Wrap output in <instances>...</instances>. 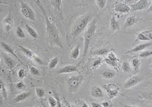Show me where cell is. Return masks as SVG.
I'll use <instances>...</instances> for the list:
<instances>
[{
    "label": "cell",
    "mask_w": 152,
    "mask_h": 107,
    "mask_svg": "<svg viewBox=\"0 0 152 107\" xmlns=\"http://www.w3.org/2000/svg\"><path fill=\"white\" fill-rule=\"evenodd\" d=\"M101 106H103V107H109V102L103 101L102 103H101Z\"/></svg>",
    "instance_id": "cell-44"
},
{
    "label": "cell",
    "mask_w": 152,
    "mask_h": 107,
    "mask_svg": "<svg viewBox=\"0 0 152 107\" xmlns=\"http://www.w3.org/2000/svg\"><path fill=\"white\" fill-rule=\"evenodd\" d=\"M16 34L17 35V37L19 38H21V39H25V38H26V35H25L24 31H23L22 28H21L20 26L17 27L16 30Z\"/></svg>",
    "instance_id": "cell-30"
},
{
    "label": "cell",
    "mask_w": 152,
    "mask_h": 107,
    "mask_svg": "<svg viewBox=\"0 0 152 107\" xmlns=\"http://www.w3.org/2000/svg\"><path fill=\"white\" fill-rule=\"evenodd\" d=\"M35 93L39 98H42L45 96V91L43 88H35Z\"/></svg>",
    "instance_id": "cell-31"
},
{
    "label": "cell",
    "mask_w": 152,
    "mask_h": 107,
    "mask_svg": "<svg viewBox=\"0 0 152 107\" xmlns=\"http://www.w3.org/2000/svg\"><path fill=\"white\" fill-rule=\"evenodd\" d=\"M56 99L57 100V106H56V107H62V104H61V102H60V98L58 97V96L56 95Z\"/></svg>",
    "instance_id": "cell-42"
},
{
    "label": "cell",
    "mask_w": 152,
    "mask_h": 107,
    "mask_svg": "<svg viewBox=\"0 0 152 107\" xmlns=\"http://www.w3.org/2000/svg\"><path fill=\"white\" fill-rule=\"evenodd\" d=\"M50 3H52V5L54 6V8L56 10L57 12H58L59 16H60V18L62 19V20H63V14L62 10V0H52V1H50Z\"/></svg>",
    "instance_id": "cell-14"
},
{
    "label": "cell",
    "mask_w": 152,
    "mask_h": 107,
    "mask_svg": "<svg viewBox=\"0 0 152 107\" xmlns=\"http://www.w3.org/2000/svg\"><path fill=\"white\" fill-rule=\"evenodd\" d=\"M96 2L97 5L98 6V7L102 10L105 8V5H106L107 1H105V0H98V1H96Z\"/></svg>",
    "instance_id": "cell-37"
},
{
    "label": "cell",
    "mask_w": 152,
    "mask_h": 107,
    "mask_svg": "<svg viewBox=\"0 0 152 107\" xmlns=\"http://www.w3.org/2000/svg\"><path fill=\"white\" fill-rule=\"evenodd\" d=\"M137 41H151L150 39H149L146 36H145L143 33L141 32L137 35Z\"/></svg>",
    "instance_id": "cell-33"
},
{
    "label": "cell",
    "mask_w": 152,
    "mask_h": 107,
    "mask_svg": "<svg viewBox=\"0 0 152 107\" xmlns=\"http://www.w3.org/2000/svg\"><path fill=\"white\" fill-rule=\"evenodd\" d=\"M137 18L135 16H130L126 18L125 23L124 24V28H128L133 26L137 23Z\"/></svg>",
    "instance_id": "cell-18"
},
{
    "label": "cell",
    "mask_w": 152,
    "mask_h": 107,
    "mask_svg": "<svg viewBox=\"0 0 152 107\" xmlns=\"http://www.w3.org/2000/svg\"><path fill=\"white\" fill-rule=\"evenodd\" d=\"M91 96L94 98H103L104 97V93L100 87L94 86L91 90Z\"/></svg>",
    "instance_id": "cell-17"
},
{
    "label": "cell",
    "mask_w": 152,
    "mask_h": 107,
    "mask_svg": "<svg viewBox=\"0 0 152 107\" xmlns=\"http://www.w3.org/2000/svg\"><path fill=\"white\" fill-rule=\"evenodd\" d=\"M152 55V51L149 50H145V51H141V53L139 55V57L141 58H147L149 57Z\"/></svg>",
    "instance_id": "cell-32"
},
{
    "label": "cell",
    "mask_w": 152,
    "mask_h": 107,
    "mask_svg": "<svg viewBox=\"0 0 152 107\" xmlns=\"http://www.w3.org/2000/svg\"><path fill=\"white\" fill-rule=\"evenodd\" d=\"M147 98H148V99H149V100H151V101H152V92L147 94Z\"/></svg>",
    "instance_id": "cell-47"
},
{
    "label": "cell",
    "mask_w": 152,
    "mask_h": 107,
    "mask_svg": "<svg viewBox=\"0 0 152 107\" xmlns=\"http://www.w3.org/2000/svg\"><path fill=\"white\" fill-rule=\"evenodd\" d=\"M122 70L125 73H128L130 71L131 68H130V64L127 61H123V63H122Z\"/></svg>",
    "instance_id": "cell-29"
},
{
    "label": "cell",
    "mask_w": 152,
    "mask_h": 107,
    "mask_svg": "<svg viewBox=\"0 0 152 107\" xmlns=\"http://www.w3.org/2000/svg\"><path fill=\"white\" fill-rule=\"evenodd\" d=\"M149 2L150 1H147V0H139L137 3L132 4L131 8L133 11H140V10H145L148 7Z\"/></svg>",
    "instance_id": "cell-9"
},
{
    "label": "cell",
    "mask_w": 152,
    "mask_h": 107,
    "mask_svg": "<svg viewBox=\"0 0 152 107\" xmlns=\"http://www.w3.org/2000/svg\"><path fill=\"white\" fill-rule=\"evenodd\" d=\"M101 86L105 90L108 96L109 100H112L118 96L119 94L120 88L114 84H102Z\"/></svg>",
    "instance_id": "cell-6"
},
{
    "label": "cell",
    "mask_w": 152,
    "mask_h": 107,
    "mask_svg": "<svg viewBox=\"0 0 152 107\" xmlns=\"http://www.w3.org/2000/svg\"><path fill=\"white\" fill-rule=\"evenodd\" d=\"M64 102H65V104H66V106H67V107H76V106H75L74 105H73V104H70V103H68V102L66 100H65V98H64Z\"/></svg>",
    "instance_id": "cell-45"
},
{
    "label": "cell",
    "mask_w": 152,
    "mask_h": 107,
    "mask_svg": "<svg viewBox=\"0 0 152 107\" xmlns=\"http://www.w3.org/2000/svg\"><path fill=\"white\" fill-rule=\"evenodd\" d=\"M97 28V21L96 20H93L90 22L88 28L86 29L84 33V51H83V58L88 53L89 48L90 44L91 43L93 37L95 35Z\"/></svg>",
    "instance_id": "cell-3"
},
{
    "label": "cell",
    "mask_w": 152,
    "mask_h": 107,
    "mask_svg": "<svg viewBox=\"0 0 152 107\" xmlns=\"http://www.w3.org/2000/svg\"><path fill=\"white\" fill-rule=\"evenodd\" d=\"M150 68H151V69H152V64H151V66H150Z\"/></svg>",
    "instance_id": "cell-50"
},
{
    "label": "cell",
    "mask_w": 152,
    "mask_h": 107,
    "mask_svg": "<svg viewBox=\"0 0 152 107\" xmlns=\"http://www.w3.org/2000/svg\"><path fill=\"white\" fill-rule=\"evenodd\" d=\"M132 64L133 66V73L138 72L141 66V61L139 59H133L132 61Z\"/></svg>",
    "instance_id": "cell-24"
},
{
    "label": "cell",
    "mask_w": 152,
    "mask_h": 107,
    "mask_svg": "<svg viewBox=\"0 0 152 107\" xmlns=\"http://www.w3.org/2000/svg\"><path fill=\"white\" fill-rule=\"evenodd\" d=\"M103 61V59L101 57H99L97 59L94 60L93 62V68H98L101 64V63Z\"/></svg>",
    "instance_id": "cell-36"
},
{
    "label": "cell",
    "mask_w": 152,
    "mask_h": 107,
    "mask_svg": "<svg viewBox=\"0 0 152 107\" xmlns=\"http://www.w3.org/2000/svg\"><path fill=\"white\" fill-rule=\"evenodd\" d=\"M84 80V77L83 75H73L69 77L67 82L68 85L69 90L70 92H76L81 86Z\"/></svg>",
    "instance_id": "cell-4"
},
{
    "label": "cell",
    "mask_w": 152,
    "mask_h": 107,
    "mask_svg": "<svg viewBox=\"0 0 152 107\" xmlns=\"http://www.w3.org/2000/svg\"><path fill=\"white\" fill-rule=\"evenodd\" d=\"M80 47H81V45H80V44H78V45L76 46L73 50H72L70 53L71 59H73L74 60L77 59L80 55Z\"/></svg>",
    "instance_id": "cell-20"
},
{
    "label": "cell",
    "mask_w": 152,
    "mask_h": 107,
    "mask_svg": "<svg viewBox=\"0 0 152 107\" xmlns=\"http://www.w3.org/2000/svg\"><path fill=\"white\" fill-rule=\"evenodd\" d=\"M152 45V42H149V43H141L139 44V45H137L136 47H135L134 48H132V49H130V51H128L126 52V54L131 53H137V52H139V51H144L145 49H146L147 48H148L150 47V46Z\"/></svg>",
    "instance_id": "cell-12"
},
{
    "label": "cell",
    "mask_w": 152,
    "mask_h": 107,
    "mask_svg": "<svg viewBox=\"0 0 152 107\" xmlns=\"http://www.w3.org/2000/svg\"><path fill=\"white\" fill-rule=\"evenodd\" d=\"M147 12H152V1L151 3L149 5V8L147 9Z\"/></svg>",
    "instance_id": "cell-46"
},
{
    "label": "cell",
    "mask_w": 152,
    "mask_h": 107,
    "mask_svg": "<svg viewBox=\"0 0 152 107\" xmlns=\"http://www.w3.org/2000/svg\"><path fill=\"white\" fill-rule=\"evenodd\" d=\"M102 77L105 79H112L116 76V73L114 71L109 70V71H105L101 73Z\"/></svg>",
    "instance_id": "cell-25"
},
{
    "label": "cell",
    "mask_w": 152,
    "mask_h": 107,
    "mask_svg": "<svg viewBox=\"0 0 152 107\" xmlns=\"http://www.w3.org/2000/svg\"><path fill=\"white\" fill-rule=\"evenodd\" d=\"M43 107H45V106H43Z\"/></svg>",
    "instance_id": "cell-52"
},
{
    "label": "cell",
    "mask_w": 152,
    "mask_h": 107,
    "mask_svg": "<svg viewBox=\"0 0 152 107\" xmlns=\"http://www.w3.org/2000/svg\"><path fill=\"white\" fill-rule=\"evenodd\" d=\"M0 86H0V90H1V91L2 96H3L4 99L7 100L8 92H7V89H6V88L5 87V84H4V83L3 82V81H0Z\"/></svg>",
    "instance_id": "cell-27"
},
{
    "label": "cell",
    "mask_w": 152,
    "mask_h": 107,
    "mask_svg": "<svg viewBox=\"0 0 152 107\" xmlns=\"http://www.w3.org/2000/svg\"><path fill=\"white\" fill-rule=\"evenodd\" d=\"M146 37L148 38L149 39H150L151 41L152 40V32L150 30H146V31H143L142 32Z\"/></svg>",
    "instance_id": "cell-41"
},
{
    "label": "cell",
    "mask_w": 152,
    "mask_h": 107,
    "mask_svg": "<svg viewBox=\"0 0 152 107\" xmlns=\"http://www.w3.org/2000/svg\"><path fill=\"white\" fill-rule=\"evenodd\" d=\"M91 105L92 107H101V104L96 102H92L91 103Z\"/></svg>",
    "instance_id": "cell-43"
},
{
    "label": "cell",
    "mask_w": 152,
    "mask_h": 107,
    "mask_svg": "<svg viewBox=\"0 0 152 107\" xmlns=\"http://www.w3.org/2000/svg\"><path fill=\"white\" fill-rule=\"evenodd\" d=\"M114 11L116 12H119V13L122 14H126L129 13L130 12V7L128 4H126L124 2L120 1L117 2L114 6Z\"/></svg>",
    "instance_id": "cell-8"
},
{
    "label": "cell",
    "mask_w": 152,
    "mask_h": 107,
    "mask_svg": "<svg viewBox=\"0 0 152 107\" xmlns=\"http://www.w3.org/2000/svg\"><path fill=\"white\" fill-rule=\"evenodd\" d=\"M104 62L107 65H108L109 66L112 67V68L116 69V70H118V62L114 61H112L110 59H109L108 58H105L104 59Z\"/></svg>",
    "instance_id": "cell-26"
},
{
    "label": "cell",
    "mask_w": 152,
    "mask_h": 107,
    "mask_svg": "<svg viewBox=\"0 0 152 107\" xmlns=\"http://www.w3.org/2000/svg\"><path fill=\"white\" fill-rule=\"evenodd\" d=\"M30 72L32 75H40L41 73H40V71H39L37 68H36L35 67H31L30 68Z\"/></svg>",
    "instance_id": "cell-38"
},
{
    "label": "cell",
    "mask_w": 152,
    "mask_h": 107,
    "mask_svg": "<svg viewBox=\"0 0 152 107\" xmlns=\"http://www.w3.org/2000/svg\"><path fill=\"white\" fill-rule=\"evenodd\" d=\"M35 3L37 4L39 8L41 10L45 18V24H46V31H47V35L48 38V41L52 46H58L60 48L63 47L62 43L60 40V37L59 35V31L57 27L54 22L50 20V18L46 13L43 6L41 5L40 1H35Z\"/></svg>",
    "instance_id": "cell-1"
},
{
    "label": "cell",
    "mask_w": 152,
    "mask_h": 107,
    "mask_svg": "<svg viewBox=\"0 0 152 107\" xmlns=\"http://www.w3.org/2000/svg\"><path fill=\"white\" fill-rule=\"evenodd\" d=\"M3 59H4V61L6 63V64L7 65V66L8 67V68L11 69L12 70V69H13L14 67H15L16 61L13 58L11 57L3 55Z\"/></svg>",
    "instance_id": "cell-19"
},
{
    "label": "cell",
    "mask_w": 152,
    "mask_h": 107,
    "mask_svg": "<svg viewBox=\"0 0 152 107\" xmlns=\"http://www.w3.org/2000/svg\"><path fill=\"white\" fill-rule=\"evenodd\" d=\"M16 87L18 90H24L26 88V85L23 81H18L16 84Z\"/></svg>",
    "instance_id": "cell-39"
},
{
    "label": "cell",
    "mask_w": 152,
    "mask_h": 107,
    "mask_svg": "<svg viewBox=\"0 0 152 107\" xmlns=\"http://www.w3.org/2000/svg\"><path fill=\"white\" fill-rule=\"evenodd\" d=\"M122 105L124 107H139V106H130V105H127V104H122Z\"/></svg>",
    "instance_id": "cell-49"
},
{
    "label": "cell",
    "mask_w": 152,
    "mask_h": 107,
    "mask_svg": "<svg viewBox=\"0 0 152 107\" xmlns=\"http://www.w3.org/2000/svg\"><path fill=\"white\" fill-rule=\"evenodd\" d=\"M59 62L58 57H54L51 59L49 64V69L50 70H53V69L56 68V66H58Z\"/></svg>",
    "instance_id": "cell-28"
},
{
    "label": "cell",
    "mask_w": 152,
    "mask_h": 107,
    "mask_svg": "<svg viewBox=\"0 0 152 107\" xmlns=\"http://www.w3.org/2000/svg\"><path fill=\"white\" fill-rule=\"evenodd\" d=\"M141 81V79L139 76H132L131 77H130L129 79H128L126 81L124 84V88L128 89L130 88L135 86L137 84L140 82Z\"/></svg>",
    "instance_id": "cell-10"
},
{
    "label": "cell",
    "mask_w": 152,
    "mask_h": 107,
    "mask_svg": "<svg viewBox=\"0 0 152 107\" xmlns=\"http://www.w3.org/2000/svg\"><path fill=\"white\" fill-rule=\"evenodd\" d=\"M25 28H26V30L29 35H31V37L33 38L34 39H37L39 38V35H38V33L36 32V30L34 29L33 27H31V26H29V25L26 24V26H25Z\"/></svg>",
    "instance_id": "cell-21"
},
{
    "label": "cell",
    "mask_w": 152,
    "mask_h": 107,
    "mask_svg": "<svg viewBox=\"0 0 152 107\" xmlns=\"http://www.w3.org/2000/svg\"><path fill=\"white\" fill-rule=\"evenodd\" d=\"M19 48H20V51L24 53L26 57H28L29 59H31V60L34 61L36 64H39V65H44L45 64V62L43 61V60L41 59V58L39 57L37 55L33 53V51H31L30 49H27V48L22 47V46H19Z\"/></svg>",
    "instance_id": "cell-7"
},
{
    "label": "cell",
    "mask_w": 152,
    "mask_h": 107,
    "mask_svg": "<svg viewBox=\"0 0 152 107\" xmlns=\"http://www.w3.org/2000/svg\"><path fill=\"white\" fill-rule=\"evenodd\" d=\"M93 14L92 13H88L83 17L78 19L71 30V37L73 39H76L85 30L89 23L93 20Z\"/></svg>",
    "instance_id": "cell-2"
},
{
    "label": "cell",
    "mask_w": 152,
    "mask_h": 107,
    "mask_svg": "<svg viewBox=\"0 0 152 107\" xmlns=\"http://www.w3.org/2000/svg\"><path fill=\"white\" fill-rule=\"evenodd\" d=\"M18 75L19 78L23 79L25 76H26V71H25L24 70H23V69H21V70L18 71Z\"/></svg>",
    "instance_id": "cell-40"
},
{
    "label": "cell",
    "mask_w": 152,
    "mask_h": 107,
    "mask_svg": "<svg viewBox=\"0 0 152 107\" xmlns=\"http://www.w3.org/2000/svg\"><path fill=\"white\" fill-rule=\"evenodd\" d=\"M31 94H32V92H31V91L22 92V93L18 94V95H17L16 97L14 98L13 100H12V102H22V101H23V100H26V98H28L29 96L31 95Z\"/></svg>",
    "instance_id": "cell-15"
},
{
    "label": "cell",
    "mask_w": 152,
    "mask_h": 107,
    "mask_svg": "<svg viewBox=\"0 0 152 107\" xmlns=\"http://www.w3.org/2000/svg\"><path fill=\"white\" fill-rule=\"evenodd\" d=\"M81 107H89V106L88 104L86 103V102H83V104H82Z\"/></svg>",
    "instance_id": "cell-48"
},
{
    "label": "cell",
    "mask_w": 152,
    "mask_h": 107,
    "mask_svg": "<svg viewBox=\"0 0 152 107\" xmlns=\"http://www.w3.org/2000/svg\"><path fill=\"white\" fill-rule=\"evenodd\" d=\"M1 47L2 48V49H3L4 51L6 52V53H8L12 54V55L15 57L17 59H18V61H20V63H22V62H21V61L18 59V56L16 55L15 53H14L13 49H12V48L10 47L9 45H8L7 43H4V42H1Z\"/></svg>",
    "instance_id": "cell-16"
},
{
    "label": "cell",
    "mask_w": 152,
    "mask_h": 107,
    "mask_svg": "<svg viewBox=\"0 0 152 107\" xmlns=\"http://www.w3.org/2000/svg\"><path fill=\"white\" fill-rule=\"evenodd\" d=\"M109 50L107 48H101V49H98L92 52L93 55H99V56H102L105 55L106 54H108Z\"/></svg>",
    "instance_id": "cell-23"
},
{
    "label": "cell",
    "mask_w": 152,
    "mask_h": 107,
    "mask_svg": "<svg viewBox=\"0 0 152 107\" xmlns=\"http://www.w3.org/2000/svg\"><path fill=\"white\" fill-rule=\"evenodd\" d=\"M109 59H110L112 61H116V62H118L119 63V59H118V58L116 57V55L112 53V52H110V53H109L107 54V57Z\"/></svg>",
    "instance_id": "cell-35"
},
{
    "label": "cell",
    "mask_w": 152,
    "mask_h": 107,
    "mask_svg": "<svg viewBox=\"0 0 152 107\" xmlns=\"http://www.w3.org/2000/svg\"><path fill=\"white\" fill-rule=\"evenodd\" d=\"M110 28L114 31H117L119 30L120 27L119 23L118 22V21L116 20L114 16H112L110 19Z\"/></svg>",
    "instance_id": "cell-22"
},
{
    "label": "cell",
    "mask_w": 152,
    "mask_h": 107,
    "mask_svg": "<svg viewBox=\"0 0 152 107\" xmlns=\"http://www.w3.org/2000/svg\"><path fill=\"white\" fill-rule=\"evenodd\" d=\"M20 12L21 14L24 18L28 19V20L35 22L36 20V16L33 10L30 7L29 4H27L26 2L20 1Z\"/></svg>",
    "instance_id": "cell-5"
},
{
    "label": "cell",
    "mask_w": 152,
    "mask_h": 107,
    "mask_svg": "<svg viewBox=\"0 0 152 107\" xmlns=\"http://www.w3.org/2000/svg\"><path fill=\"white\" fill-rule=\"evenodd\" d=\"M48 102H49L50 107H56L57 106V100L52 96H50L48 98Z\"/></svg>",
    "instance_id": "cell-34"
},
{
    "label": "cell",
    "mask_w": 152,
    "mask_h": 107,
    "mask_svg": "<svg viewBox=\"0 0 152 107\" xmlns=\"http://www.w3.org/2000/svg\"><path fill=\"white\" fill-rule=\"evenodd\" d=\"M35 107H38V106H35Z\"/></svg>",
    "instance_id": "cell-51"
},
{
    "label": "cell",
    "mask_w": 152,
    "mask_h": 107,
    "mask_svg": "<svg viewBox=\"0 0 152 107\" xmlns=\"http://www.w3.org/2000/svg\"><path fill=\"white\" fill-rule=\"evenodd\" d=\"M3 24L4 28H5L6 32H7L8 33H9V32L12 29V26H13V24H14L13 17H12L11 14H8V15L6 16V18L4 19L3 21Z\"/></svg>",
    "instance_id": "cell-11"
},
{
    "label": "cell",
    "mask_w": 152,
    "mask_h": 107,
    "mask_svg": "<svg viewBox=\"0 0 152 107\" xmlns=\"http://www.w3.org/2000/svg\"><path fill=\"white\" fill-rule=\"evenodd\" d=\"M78 71L77 66H66L63 68H61L60 70L57 71L58 74H63V73H70L75 72Z\"/></svg>",
    "instance_id": "cell-13"
}]
</instances>
